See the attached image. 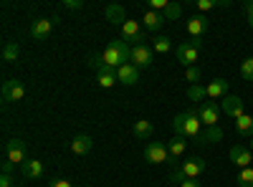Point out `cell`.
<instances>
[{"label":"cell","instance_id":"5b68a950","mask_svg":"<svg viewBox=\"0 0 253 187\" xmlns=\"http://www.w3.org/2000/svg\"><path fill=\"white\" fill-rule=\"evenodd\" d=\"M144 159L150 162V164H165V162H170L167 144H162V142H150V144L144 147Z\"/></svg>","mask_w":253,"mask_h":187},{"label":"cell","instance_id":"8d00e7d4","mask_svg":"<svg viewBox=\"0 0 253 187\" xmlns=\"http://www.w3.org/2000/svg\"><path fill=\"white\" fill-rule=\"evenodd\" d=\"M0 167H3V175H13V170H15V162L3 159V164H0Z\"/></svg>","mask_w":253,"mask_h":187},{"label":"cell","instance_id":"ffe728a7","mask_svg":"<svg viewBox=\"0 0 253 187\" xmlns=\"http://www.w3.org/2000/svg\"><path fill=\"white\" fill-rule=\"evenodd\" d=\"M185 147H187L185 137H175V139H170V144H167V152H170V162H172V164L177 162V157L185 154Z\"/></svg>","mask_w":253,"mask_h":187},{"label":"cell","instance_id":"7c38bea8","mask_svg":"<svg viewBox=\"0 0 253 187\" xmlns=\"http://www.w3.org/2000/svg\"><path fill=\"white\" fill-rule=\"evenodd\" d=\"M117 78H119V84H124V86H134L139 81V69L134 64H124L122 69H117Z\"/></svg>","mask_w":253,"mask_h":187},{"label":"cell","instance_id":"603a6c76","mask_svg":"<svg viewBox=\"0 0 253 187\" xmlns=\"http://www.w3.org/2000/svg\"><path fill=\"white\" fill-rule=\"evenodd\" d=\"M228 94V81L225 78H215L213 84H208V99H220Z\"/></svg>","mask_w":253,"mask_h":187},{"label":"cell","instance_id":"8992f818","mask_svg":"<svg viewBox=\"0 0 253 187\" xmlns=\"http://www.w3.org/2000/svg\"><path fill=\"white\" fill-rule=\"evenodd\" d=\"M26 152H28V147H26L23 139H10V142H5V159L15 162L18 167L26 162Z\"/></svg>","mask_w":253,"mask_h":187},{"label":"cell","instance_id":"4dcf8cb0","mask_svg":"<svg viewBox=\"0 0 253 187\" xmlns=\"http://www.w3.org/2000/svg\"><path fill=\"white\" fill-rule=\"evenodd\" d=\"M241 76L246 81H253V56H248L243 64H241Z\"/></svg>","mask_w":253,"mask_h":187},{"label":"cell","instance_id":"9c48e42d","mask_svg":"<svg viewBox=\"0 0 253 187\" xmlns=\"http://www.w3.org/2000/svg\"><path fill=\"white\" fill-rule=\"evenodd\" d=\"M198 116L205 127H218V104L215 101H203L198 107Z\"/></svg>","mask_w":253,"mask_h":187},{"label":"cell","instance_id":"74e56055","mask_svg":"<svg viewBox=\"0 0 253 187\" xmlns=\"http://www.w3.org/2000/svg\"><path fill=\"white\" fill-rule=\"evenodd\" d=\"M243 10H246V15H248V26L253 28V0H251V3H246V5H243Z\"/></svg>","mask_w":253,"mask_h":187},{"label":"cell","instance_id":"ab89813d","mask_svg":"<svg viewBox=\"0 0 253 187\" xmlns=\"http://www.w3.org/2000/svg\"><path fill=\"white\" fill-rule=\"evenodd\" d=\"M0 187H13V177L10 175H0Z\"/></svg>","mask_w":253,"mask_h":187},{"label":"cell","instance_id":"ac0fdd59","mask_svg":"<svg viewBox=\"0 0 253 187\" xmlns=\"http://www.w3.org/2000/svg\"><path fill=\"white\" fill-rule=\"evenodd\" d=\"M91 147H94V139L89 134H76L74 142H71V152L74 154H89Z\"/></svg>","mask_w":253,"mask_h":187},{"label":"cell","instance_id":"836d02e7","mask_svg":"<svg viewBox=\"0 0 253 187\" xmlns=\"http://www.w3.org/2000/svg\"><path fill=\"white\" fill-rule=\"evenodd\" d=\"M200 76H203V74H200V69H198V66L187 69V74H185V78H187V81H193V84H198V81H200Z\"/></svg>","mask_w":253,"mask_h":187},{"label":"cell","instance_id":"4fadbf2b","mask_svg":"<svg viewBox=\"0 0 253 187\" xmlns=\"http://www.w3.org/2000/svg\"><path fill=\"white\" fill-rule=\"evenodd\" d=\"M20 175H23L26 180L43 177V162H41V159H26L23 164H20Z\"/></svg>","mask_w":253,"mask_h":187},{"label":"cell","instance_id":"d4e9b609","mask_svg":"<svg viewBox=\"0 0 253 187\" xmlns=\"http://www.w3.org/2000/svg\"><path fill=\"white\" fill-rule=\"evenodd\" d=\"M132 132H134V137H137V139H150V137H152V121H147V119L134 121Z\"/></svg>","mask_w":253,"mask_h":187},{"label":"cell","instance_id":"f546056e","mask_svg":"<svg viewBox=\"0 0 253 187\" xmlns=\"http://www.w3.org/2000/svg\"><path fill=\"white\" fill-rule=\"evenodd\" d=\"M238 187H253V167L238 172Z\"/></svg>","mask_w":253,"mask_h":187},{"label":"cell","instance_id":"e0dca14e","mask_svg":"<svg viewBox=\"0 0 253 187\" xmlns=\"http://www.w3.org/2000/svg\"><path fill=\"white\" fill-rule=\"evenodd\" d=\"M165 23H167L165 15H162V13H155V10H150V8H147V13L142 15V26H144V31H160Z\"/></svg>","mask_w":253,"mask_h":187},{"label":"cell","instance_id":"f1b7e54d","mask_svg":"<svg viewBox=\"0 0 253 187\" xmlns=\"http://www.w3.org/2000/svg\"><path fill=\"white\" fill-rule=\"evenodd\" d=\"M162 15H165V20H177V18L182 15V5H180V3H170V5L165 8Z\"/></svg>","mask_w":253,"mask_h":187},{"label":"cell","instance_id":"5bb4252c","mask_svg":"<svg viewBox=\"0 0 253 187\" xmlns=\"http://www.w3.org/2000/svg\"><path fill=\"white\" fill-rule=\"evenodd\" d=\"M180 170L187 175V180H198V175L205 170V159H203V157H190V159L182 162Z\"/></svg>","mask_w":253,"mask_h":187},{"label":"cell","instance_id":"7a4b0ae2","mask_svg":"<svg viewBox=\"0 0 253 187\" xmlns=\"http://www.w3.org/2000/svg\"><path fill=\"white\" fill-rule=\"evenodd\" d=\"M200 116H198V112H182V114H177L175 119H172V132H175V137H185V139H198L200 137Z\"/></svg>","mask_w":253,"mask_h":187},{"label":"cell","instance_id":"f35d334b","mask_svg":"<svg viewBox=\"0 0 253 187\" xmlns=\"http://www.w3.org/2000/svg\"><path fill=\"white\" fill-rule=\"evenodd\" d=\"M48 187H74V182H69V180H53V182H48Z\"/></svg>","mask_w":253,"mask_h":187},{"label":"cell","instance_id":"cb8c5ba5","mask_svg":"<svg viewBox=\"0 0 253 187\" xmlns=\"http://www.w3.org/2000/svg\"><path fill=\"white\" fill-rule=\"evenodd\" d=\"M236 132L241 137H253V116H248V114L238 116L236 119Z\"/></svg>","mask_w":253,"mask_h":187},{"label":"cell","instance_id":"8fae6325","mask_svg":"<svg viewBox=\"0 0 253 187\" xmlns=\"http://www.w3.org/2000/svg\"><path fill=\"white\" fill-rule=\"evenodd\" d=\"M56 23H58V20H53V18H38V20H33V23H31V36L36 40H43V38L51 36V31H53Z\"/></svg>","mask_w":253,"mask_h":187},{"label":"cell","instance_id":"83f0119b","mask_svg":"<svg viewBox=\"0 0 253 187\" xmlns=\"http://www.w3.org/2000/svg\"><path fill=\"white\" fill-rule=\"evenodd\" d=\"M170 48H172V43H170V38H167V36H157V38H155L152 51H157V53H167Z\"/></svg>","mask_w":253,"mask_h":187},{"label":"cell","instance_id":"d6986e66","mask_svg":"<svg viewBox=\"0 0 253 187\" xmlns=\"http://www.w3.org/2000/svg\"><path fill=\"white\" fill-rule=\"evenodd\" d=\"M220 139H223V129H220V127H208L205 132H200V137L195 139V144H200V147H208V144L220 142Z\"/></svg>","mask_w":253,"mask_h":187},{"label":"cell","instance_id":"7bdbcfd3","mask_svg":"<svg viewBox=\"0 0 253 187\" xmlns=\"http://www.w3.org/2000/svg\"><path fill=\"white\" fill-rule=\"evenodd\" d=\"M84 187H89V185H84Z\"/></svg>","mask_w":253,"mask_h":187},{"label":"cell","instance_id":"d6a6232c","mask_svg":"<svg viewBox=\"0 0 253 187\" xmlns=\"http://www.w3.org/2000/svg\"><path fill=\"white\" fill-rule=\"evenodd\" d=\"M89 66L99 74L101 69H107V66H104V61H101V56H89Z\"/></svg>","mask_w":253,"mask_h":187},{"label":"cell","instance_id":"6da1fadb","mask_svg":"<svg viewBox=\"0 0 253 187\" xmlns=\"http://www.w3.org/2000/svg\"><path fill=\"white\" fill-rule=\"evenodd\" d=\"M101 61H104V66L107 69H122L124 64H132V48L129 43H124V40H109V46L104 48L101 53Z\"/></svg>","mask_w":253,"mask_h":187},{"label":"cell","instance_id":"b9f144b4","mask_svg":"<svg viewBox=\"0 0 253 187\" xmlns=\"http://www.w3.org/2000/svg\"><path fill=\"white\" fill-rule=\"evenodd\" d=\"M248 150H251V152H253V137H251V144H248Z\"/></svg>","mask_w":253,"mask_h":187},{"label":"cell","instance_id":"30bf717a","mask_svg":"<svg viewBox=\"0 0 253 187\" xmlns=\"http://www.w3.org/2000/svg\"><path fill=\"white\" fill-rule=\"evenodd\" d=\"M230 162H233L236 167L246 170L253 164V152L248 147H243V144H236V147H230Z\"/></svg>","mask_w":253,"mask_h":187},{"label":"cell","instance_id":"44dd1931","mask_svg":"<svg viewBox=\"0 0 253 187\" xmlns=\"http://www.w3.org/2000/svg\"><path fill=\"white\" fill-rule=\"evenodd\" d=\"M104 15H107V20H109V23H119V26H124L126 23V13H124V8L122 5H107V10H104Z\"/></svg>","mask_w":253,"mask_h":187},{"label":"cell","instance_id":"d590c367","mask_svg":"<svg viewBox=\"0 0 253 187\" xmlns=\"http://www.w3.org/2000/svg\"><path fill=\"white\" fill-rule=\"evenodd\" d=\"M195 5H198V10H210V8H215L218 3H213V0H195Z\"/></svg>","mask_w":253,"mask_h":187},{"label":"cell","instance_id":"3957f363","mask_svg":"<svg viewBox=\"0 0 253 187\" xmlns=\"http://www.w3.org/2000/svg\"><path fill=\"white\" fill-rule=\"evenodd\" d=\"M200 46H203V40H200V38H193V40H185V43H180V46H177V61H180L182 66L193 69V66H195V61H198V51H200Z\"/></svg>","mask_w":253,"mask_h":187},{"label":"cell","instance_id":"ba28073f","mask_svg":"<svg viewBox=\"0 0 253 187\" xmlns=\"http://www.w3.org/2000/svg\"><path fill=\"white\" fill-rule=\"evenodd\" d=\"M152 61H155V51L142 43V46H132V64L137 69H147V66H152Z\"/></svg>","mask_w":253,"mask_h":187},{"label":"cell","instance_id":"4316f807","mask_svg":"<svg viewBox=\"0 0 253 187\" xmlns=\"http://www.w3.org/2000/svg\"><path fill=\"white\" fill-rule=\"evenodd\" d=\"M187 96H190V101H203V99H208V86H200V84H190V89H187Z\"/></svg>","mask_w":253,"mask_h":187},{"label":"cell","instance_id":"e575fe53","mask_svg":"<svg viewBox=\"0 0 253 187\" xmlns=\"http://www.w3.org/2000/svg\"><path fill=\"white\" fill-rule=\"evenodd\" d=\"M170 180H172V182H175V185H177V182H180V185H182V182H185V180H187V175H185V172H182V170H172V172H170Z\"/></svg>","mask_w":253,"mask_h":187},{"label":"cell","instance_id":"484cf974","mask_svg":"<svg viewBox=\"0 0 253 187\" xmlns=\"http://www.w3.org/2000/svg\"><path fill=\"white\" fill-rule=\"evenodd\" d=\"M3 61H8V64H13V61H18V56H20V46L15 43V40H8V43L3 46Z\"/></svg>","mask_w":253,"mask_h":187},{"label":"cell","instance_id":"277c9868","mask_svg":"<svg viewBox=\"0 0 253 187\" xmlns=\"http://www.w3.org/2000/svg\"><path fill=\"white\" fill-rule=\"evenodd\" d=\"M122 40L124 43H132V46H142L144 43V26L139 20H126L122 26Z\"/></svg>","mask_w":253,"mask_h":187},{"label":"cell","instance_id":"52a82bcc","mask_svg":"<svg viewBox=\"0 0 253 187\" xmlns=\"http://www.w3.org/2000/svg\"><path fill=\"white\" fill-rule=\"evenodd\" d=\"M23 96H26V86H23V81H18V78H8L5 84H3V101H5V104L20 101Z\"/></svg>","mask_w":253,"mask_h":187},{"label":"cell","instance_id":"2e32d148","mask_svg":"<svg viewBox=\"0 0 253 187\" xmlns=\"http://www.w3.org/2000/svg\"><path fill=\"white\" fill-rule=\"evenodd\" d=\"M223 112H225L228 116H233V119L243 116V114H246V112H243V99H241V96H225V99H223Z\"/></svg>","mask_w":253,"mask_h":187},{"label":"cell","instance_id":"7402d4cb","mask_svg":"<svg viewBox=\"0 0 253 187\" xmlns=\"http://www.w3.org/2000/svg\"><path fill=\"white\" fill-rule=\"evenodd\" d=\"M117 71L114 69H101L99 74H96V84L101 86V89H112L114 84H117Z\"/></svg>","mask_w":253,"mask_h":187},{"label":"cell","instance_id":"1f68e13d","mask_svg":"<svg viewBox=\"0 0 253 187\" xmlns=\"http://www.w3.org/2000/svg\"><path fill=\"white\" fill-rule=\"evenodd\" d=\"M61 8H66V10H81L84 8V0H63Z\"/></svg>","mask_w":253,"mask_h":187},{"label":"cell","instance_id":"60d3db41","mask_svg":"<svg viewBox=\"0 0 253 187\" xmlns=\"http://www.w3.org/2000/svg\"><path fill=\"white\" fill-rule=\"evenodd\" d=\"M180 187H200V182H198V180H185Z\"/></svg>","mask_w":253,"mask_h":187},{"label":"cell","instance_id":"9a60e30c","mask_svg":"<svg viewBox=\"0 0 253 187\" xmlns=\"http://www.w3.org/2000/svg\"><path fill=\"white\" fill-rule=\"evenodd\" d=\"M208 28H210V20L205 15H193V18L187 20V33L193 36V38H200Z\"/></svg>","mask_w":253,"mask_h":187}]
</instances>
